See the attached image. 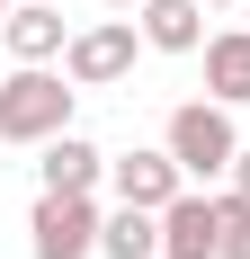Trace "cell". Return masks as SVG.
Wrapping results in <instances>:
<instances>
[{"label":"cell","mask_w":250,"mask_h":259,"mask_svg":"<svg viewBox=\"0 0 250 259\" xmlns=\"http://www.w3.org/2000/svg\"><path fill=\"white\" fill-rule=\"evenodd\" d=\"M215 206H224V259H250V197H241V188H224Z\"/></svg>","instance_id":"7c38bea8"},{"label":"cell","mask_w":250,"mask_h":259,"mask_svg":"<svg viewBox=\"0 0 250 259\" xmlns=\"http://www.w3.org/2000/svg\"><path fill=\"white\" fill-rule=\"evenodd\" d=\"M99 224L107 214L90 206V197H36V214H27V250L36 259H99Z\"/></svg>","instance_id":"3957f363"},{"label":"cell","mask_w":250,"mask_h":259,"mask_svg":"<svg viewBox=\"0 0 250 259\" xmlns=\"http://www.w3.org/2000/svg\"><path fill=\"white\" fill-rule=\"evenodd\" d=\"M161 259H224V206L215 197H170L161 206Z\"/></svg>","instance_id":"8992f818"},{"label":"cell","mask_w":250,"mask_h":259,"mask_svg":"<svg viewBox=\"0 0 250 259\" xmlns=\"http://www.w3.org/2000/svg\"><path fill=\"white\" fill-rule=\"evenodd\" d=\"M72 99H80L72 72L18 63L0 80V143H54V134H72Z\"/></svg>","instance_id":"6da1fadb"},{"label":"cell","mask_w":250,"mask_h":259,"mask_svg":"<svg viewBox=\"0 0 250 259\" xmlns=\"http://www.w3.org/2000/svg\"><path fill=\"white\" fill-rule=\"evenodd\" d=\"M36 152H45V161H36V179H45L54 197H90V188L107 179V152L90 143V134H54V143H36Z\"/></svg>","instance_id":"ba28073f"},{"label":"cell","mask_w":250,"mask_h":259,"mask_svg":"<svg viewBox=\"0 0 250 259\" xmlns=\"http://www.w3.org/2000/svg\"><path fill=\"white\" fill-rule=\"evenodd\" d=\"M134 27H143V45H161V54H197L205 45V0H143Z\"/></svg>","instance_id":"9c48e42d"},{"label":"cell","mask_w":250,"mask_h":259,"mask_svg":"<svg viewBox=\"0 0 250 259\" xmlns=\"http://www.w3.org/2000/svg\"><path fill=\"white\" fill-rule=\"evenodd\" d=\"M232 188H241V197H250V143H241V161H232Z\"/></svg>","instance_id":"4fadbf2b"},{"label":"cell","mask_w":250,"mask_h":259,"mask_svg":"<svg viewBox=\"0 0 250 259\" xmlns=\"http://www.w3.org/2000/svg\"><path fill=\"white\" fill-rule=\"evenodd\" d=\"M107 188H116V206H170V197H188V170H179L170 161V143H161V152H116L107 161Z\"/></svg>","instance_id":"5b68a950"},{"label":"cell","mask_w":250,"mask_h":259,"mask_svg":"<svg viewBox=\"0 0 250 259\" xmlns=\"http://www.w3.org/2000/svg\"><path fill=\"white\" fill-rule=\"evenodd\" d=\"M0 80H9V72H0Z\"/></svg>","instance_id":"e0dca14e"},{"label":"cell","mask_w":250,"mask_h":259,"mask_svg":"<svg viewBox=\"0 0 250 259\" xmlns=\"http://www.w3.org/2000/svg\"><path fill=\"white\" fill-rule=\"evenodd\" d=\"M107 9H116V18H134V9H143V0H107Z\"/></svg>","instance_id":"5bb4252c"},{"label":"cell","mask_w":250,"mask_h":259,"mask_svg":"<svg viewBox=\"0 0 250 259\" xmlns=\"http://www.w3.org/2000/svg\"><path fill=\"white\" fill-rule=\"evenodd\" d=\"M9 9H18V0H0V18H9Z\"/></svg>","instance_id":"9a60e30c"},{"label":"cell","mask_w":250,"mask_h":259,"mask_svg":"<svg viewBox=\"0 0 250 259\" xmlns=\"http://www.w3.org/2000/svg\"><path fill=\"white\" fill-rule=\"evenodd\" d=\"M0 54H9V63H54V54H72L63 0H18V9L0 18Z\"/></svg>","instance_id":"52a82bcc"},{"label":"cell","mask_w":250,"mask_h":259,"mask_svg":"<svg viewBox=\"0 0 250 259\" xmlns=\"http://www.w3.org/2000/svg\"><path fill=\"white\" fill-rule=\"evenodd\" d=\"M170 161L188 179H232V161H241V125H232L224 99H188L170 107Z\"/></svg>","instance_id":"7a4b0ae2"},{"label":"cell","mask_w":250,"mask_h":259,"mask_svg":"<svg viewBox=\"0 0 250 259\" xmlns=\"http://www.w3.org/2000/svg\"><path fill=\"white\" fill-rule=\"evenodd\" d=\"M134 45H143V27H134V18H99V27H80V36H72L63 72H72L80 90H116V80L134 72Z\"/></svg>","instance_id":"277c9868"},{"label":"cell","mask_w":250,"mask_h":259,"mask_svg":"<svg viewBox=\"0 0 250 259\" xmlns=\"http://www.w3.org/2000/svg\"><path fill=\"white\" fill-rule=\"evenodd\" d=\"M99 259H161V214L152 206H116L99 224Z\"/></svg>","instance_id":"8fae6325"},{"label":"cell","mask_w":250,"mask_h":259,"mask_svg":"<svg viewBox=\"0 0 250 259\" xmlns=\"http://www.w3.org/2000/svg\"><path fill=\"white\" fill-rule=\"evenodd\" d=\"M205 99L250 107V27H224V36H205Z\"/></svg>","instance_id":"30bf717a"},{"label":"cell","mask_w":250,"mask_h":259,"mask_svg":"<svg viewBox=\"0 0 250 259\" xmlns=\"http://www.w3.org/2000/svg\"><path fill=\"white\" fill-rule=\"evenodd\" d=\"M205 9H232V0H205Z\"/></svg>","instance_id":"2e32d148"}]
</instances>
